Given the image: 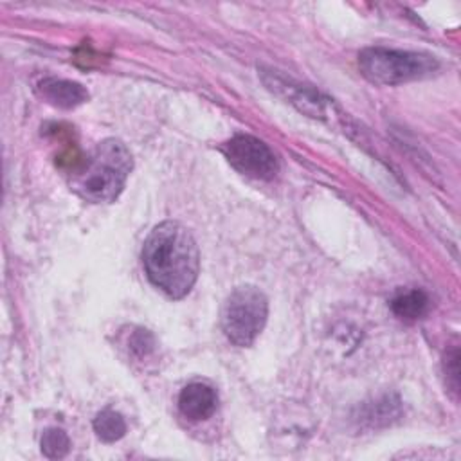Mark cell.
Wrapping results in <instances>:
<instances>
[{"instance_id":"1","label":"cell","mask_w":461,"mask_h":461,"mask_svg":"<svg viewBox=\"0 0 461 461\" xmlns=\"http://www.w3.org/2000/svg\"><path fill=\"white\" fill-rule=\"evenodd\" d=\"M142 263L157 288L171 299H182L196 283L200 254L193 234L182 223L167 220L148 234Z\"/></svg>"},{"instance_id":"6","label":"cell","mask_w":461,"mask_h":461,"mask_svg":"<svg viewBox=\"0 0 461 461\" xmlns=\"http://www.w3.org/2000/svg\"><path fill=\"white\" fill-rule=\"evenodd\" d=\"M218 407V394L214 387L203 382L187 384L178 394V409L191 421L211 418Z\"/></svg>"},{"instance_id":"5","label":"cell","mask_w":461,"mask_h":461,"mask_svg":"<svg viewBox=\"0 0 461 461\" xmlns=\"http://www.w3.org/2000/svg\"><path fill=\"white\" fill-rule=\"evenodd\" d=\"M227 162L241 175L254 180H272L279 164L274 151L258 137L238 133L220 146Z\"/></svg>"},{"instance_id":"2","label":"cell","mask_w":461,"mask_h":461,"mask_svg":"<svg viewBox=\"0 0 461 461\" xmlns=\"http://www.w3.org/2000/svg\"><path fill=\"white\" fill-rule=\"evenodd\" d=\"M133 167L131 153L119 139H104L72 169L70 189L83 200L92 203L113 202Z\"/></svg>"},{"instance_id":"11","label":"cell","mask_w":461,"mask_h":461,"mask_svg":"<svg viewBox=\"0 0 461 461\" xmlns=\"http://www.w3.org/2000/svg\"><path fill=\"white\" fill-rule=\"evenodd\" d=\"M153 346H155V340L148 330L140 328V330L133 331L130 337V349L139 357H146L148 353H151Z\"/></svg>"},{"instance_id":"9","label":"cell","mask_w":461,"mask_h":461,"mask_svg":"<svg viewBox=\"0 0 461 461\" xmlns=\"http://www.w3.org/2000/svg\"><path fill=\"white\" fill-rule=\"evenodd\" d=\"M94 430L101 441L113 443L126 434V421L121 412L113 409H103L94 420Z\"/></svg>"},{"instance_id":"10","label":"cell","mask_w":461,"mask_h":461,"mask_svg":"<svg viewBox=\"0 0 461 461\" xmlns=\"http://www.w3.org/2000/svg\"><path fill=\"white\" fill-rule=\"evenodd\" d=\"M40 445H41V452L49 459H61L70 450V439H68L67 432L63 429H58V427L47 429L41 436Z\"/></svg>"},{"instance_id":"12","label":"cell","mask_w":461,"mask_h":461,"mask_svg":"<svg viewBox=\"0 0 461 461\" xmlns=\"http://www.w3.org/2000/svg\"><path fill=\"white\" fill-rule=\"evenodd\" d=\"M457 358H459L457 348H454L450 353H447V358H445V362L450 364V367L445 366V371H447V376L450 378V385L454 387V391H457Z\"/></svg>"},{"instance_id":"4","label":"cell","mask_w":461,"mask_h":461,"mask_svg":"<svg viewBox=\"0 0 461 461\" xmlns=\"http://www.w3.org/2000/svg\"><path fill=\"white\" fill-rule=\"evenodd\" d=\"M267 317V295L252 285H243L234 288L223 303L221 330L232 344L247 348L263 331Z\"/></svg>"},{"instance_id":"7","label":"cell","mask_w":461,"mask_h":461,"mask_svg":"<svg viewBox=\"0 0 461 461\" xmlns=\"http://www.w3.org/2000/svg\"><path fill=\"white\" fill-rule=\"evenodd\" d=\"M36 90L47 103H50L52 106H58V108H65V110L76 108L88 99L86 88L83 85H79L76 81H68V79L43 77L38 83Z\"/></svg>"},{"instance_id":"8","label":"cell","mask_w":461,"mask_h":461,"mask_svg":"<svg viewBox=\"0 0 461 461\" xmlns=\"http://www.w3.org/2000/svg\"><path fill=\"white\" fill-rule=\"evenodd\" d=\"M430 308V299L429 295L420 290V288H409V290H400L393 299H391V310L396 317L402 321H418L427 315Z\"/></svg>"},{"instance_id":"3","label":"cell","mask_w":461,"mask_h":461,"mask_svg":"<svg viewBox=\"0 0 461 461\" xmlns=\"http://www.w3.org/2000/svg\"><path fill=\"white\" fill-rule=\"evenodd\" d=\"M358 68L371 83L402 85L430 77L439 68V63L425 52L367 47L358 54Z\"/></svg>"}]
</instances>
